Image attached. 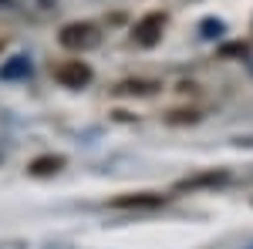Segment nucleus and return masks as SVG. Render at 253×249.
Listing matches in <instances>:
<instances>
[{"label":"nucleus","mask_w":253,"mask_h":249,"mask_svg":"<svg viewBox=\"0 0 253 249\" xmlns=\"http://www.w3.org/2000/svg\"><path fill=\"white\" fill-rule=\"evenodd\" d=\"M58 40L71 51H88L98 44V27L95 24H68V27H61Z\"/></svg>","instance_id":"obj_1"},{"label":"nucleus","mask_w":253,"mask_h":249,"mask_svg":"<svg viewBox=\"0 0 253 249\" xmlns=\"http://www.w3.org/2000/svg\"><path fill=\"white\" fill-rule=\"evenodd\" d=\"M162 31H166V14H145V17L135 24V31H132V37H135V44H142V47H156L159 40H162Z\"/></svg>","instance_id":"obj_2"},{"label":"nucleus","mask_w":253,"mask_h":249,"mask_svg":"<svg viewBox=\"0 0 253 249\" xmlns=\"http://www.w3.org/2000/svg\"><path fill=\"white\" fill-rule=\"evenodd\" d=\"M54 77L64 88H84L91 81V68L84 61H61L58 68H54Z\"/></svg>","instance_id":"obj_3"},{"label":"nucleus","mask_w":253,"mask_h":249,"mask_svg":"<svg viewBox=\"0 0 253 249\" xmlns=\"http://www.w3.org/2000/svg\"><path fill=\"white\" fill-rule=\"evenodd\" d=\"M159 206H166V195H156V192H132V195L112 199V209H159Z\"/></svg>","instance_id":"obj_4"},{"label":"nucleus","mask_w":253,"mask_h":249,"mask_svg":"<svg viewBox=\"0 0 253 249\" xmlns=\"http://www.w3.org/2000/svg\"><path fill=\"white\" fill-rule=\"evenodd\" d=\"M230 175L226 172H203V175H189V178H182L175 189L179 192H193V189H206V185H223Z\"/></svg>","instance_id":"obj_5"},{"label":"nucleus","mask_w":253,"mask_h":249,"mask_svg":"<svg viewBox=\"0 0 253 249\" xmlns=\"http://www.w3.org/2000/svg\"><path fill=\"white\" fill-rule=\"evenodd\" d=\"M61 165H64L61 155H44V158H34V162H31L27 172H31V175H51V172H58Z\"/></svg>","instance_id":"obj_6"},{"label":"nucleus","mask_w":253,"mask_h":249,"mask_svg":"<svg viewBox=\"0 0 253 249\" xmlns=\"http://www.w3.org/2000/svg\"><path fill=\"white\" fill-rule=\"evenodd\" d=\"M24 71H27V61L17 58L14 64H10V68H3V77H17V74H24Z\"/></svg>","instance_id":"obj_7"},{"label":"nucleus","mask_w":253,"mask_h":249,"mask_svg":"<svg viewBox=\"0 0 253 249\" xmlns=\"http://www.w3.org/2000/svg\"><path fill=\"white\" fill-rule=\"evenodd\" d=\"M250 249H253V246H250Z\"/></svg>","instance_id":"obj_8"}]
</instances>
